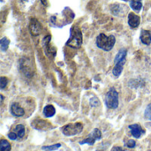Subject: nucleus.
<instances>
[{"label": "nucleus", "mask_w": 151, "mask_h": 151, "mask_svg": "<svg viewBox=\"0 0 151 151\" xmlns=\"http://www.w3.org/2000/svg\"><path fill=\"white\" fill-rule=\"evenodd\" d=\"M96 46L99 49L104 50V51H110L115 45L116 38L114 35L107 36L104 34H100L96 38Z\"/></svg>", "instance_id": "nucleus-1"}, {"label": "nucleus", "mask_w": 151, "mask_h": 151, "mask_svg": "<svg viewBox=\"0 0 151 151\" xmlns=\"http://www.w3.org/2000/svg\"><path fill=\"white\" fill-rule=\"evenodd\" d=\"M83 130V125L80 122L67 124L61 128L63 134L65 136H74L81 134Z\"/></svg>", "instance_id": "nucleus-3"}, {"label": "nucleus", "mask_w": 151, "mask_h": 151, "mask_svg": "<svg viewBox=\"0 0 151 151\" xmlns=\"http://www.w3.org/2000/svg\"><path fill=\"white\" fill-rule=\"evenodd\" d=\"M124 1H127V0H124Z\"/></svg>", "instance_id": "nucleus-31"}, {"label": "nucleus", "mask_w": 151, "mask_h": 151, "mask_svg": "<svg viewBox=\"0 0 151 151\" xmlns=\"http://www.w3.org/2000/svg\"><path fill=\"white\" fill-rule=\"evenodd\" d=\"M126 61H127V58L125 59H122L117 63H114L115 64V66L112 70V73L115 77H119L120 74L122 73V71H123V68H124V65L126 64Z\"/></svg>", "instance_id": "nucleus-12"}, {"label": "nucleus", "mask_w": 151, "mask_h": 151, "mask_svg": "<svg viewBox=\"0 0 151 151\" xmlns=\"http://www.w3.org/2000/svg\"><path fill=\"white\" fill-rule=\"evenodd\" d=\"M30 32L33 35H38L42 32V25L36 19H31L29 24Z\"/></svg>", "instance_id": "nucleus-9"}, {"label": "nucleus", "mask_w": 151, "mask_h": 151, "mask_svg": "<svg viewBox=\"0 0 151 151\" xmlns=\"http://www.w3.org/2000/svg\"><path fill=\"white\" fill-rule=\"evenodd\" d=\"M11 144L6 140H1L0 142V151H11Z\"/></svg>", "instance_id": "nucleus-20"}, {"label": "nucleus", "mask_w": 151, "mask_h": 151, "mask_svg": "<svg viewBox=\"0 0 151 151\" xmlns=\"http://www.w3.org/2000/svg\"><path fill=\"white\" fill-rule=\"evenodd\" d=\"M8 138L10 139V140H12V141H16V140H18V137H17V135L15 134V133L14 132H10L9 134H8Z\"/></svg>", "instance_id": "nucleus-26"}, {"label": "nucleus", "mask_w": 151, "mask_h": 151, "mask_svg": "<svg viewBox=\"0 0 151 151\" xmlns=\"http://www.w3.org/2000/svg\"><path fill=\"white\" fill-rule=\"evenodd\" d=\"M97 151H98V150H97Z\"/></svg>", "instance_id": "nucleus-32"}, {"label": "nucleus", "mask_w": 151, "mask_h": 151, "mask_svg": "<svg viewBox=\"0 0 151 151\" xmlns=\"http://www.w3.org/2000/svg\"><path fill=\"white\" fill-rule=\"evenodd\" d=\"M126 146L127 148H130V149H133L136 146V142L134 141V140H129L127 143H126Z\"/></svg>", "instance_id": "nucleus-25"}, {"label": "nucleus", "mask_w": 151, "mask_h": 151, "mask_svg": "<svg viewBox=\"0 0 151 151\" xmlns=\"http://www.w3.org/2000/svg\"><path fill=\"white\" fill-rule=\"evenodd\" d=\"M28 64V61L27 59H23L22 61L20 60V69L22 70L23 73L27 76V77H30L33 73V70H32V66H27L29 65Z\"/></svg>", "instance_id": "nucleus-13"}, {"label": "nucleus", "mask_w": 151, "mask_h": 151, "mask_svg": "<svg viewBox=\"0 0 151 151\" xmlns=\"http://www.w3.org/2000/svg\"><path fill=\"white\" fill-rule=\"evenodd\" d=\"M32 127L35 128V129H37V130H49V129H51L53 128L52 125L46 121V120H43V119H35L33 122H32Z\"/></svg>", "instance_id": "nucleus-6"}, {"label": "nucleus", "mask_w": 151, "mask_h": 151, "mask_svg": "<svg viewBox=\"0 0 151 151\" xmlns=\"http://www.w3.org/2000/svg\"><path fill=\"white\" fill-rule=\"evenodd\" d=\"M12 132H14L15 133V134L17 135V137H18V140H20V139H22L23 137H24V135H25V127H24V126L23 125H17L15 127H14V129H13V131Z\"/></svg>", "instance_id": "nucleus-16"}, {"label": "nucleus", "mask_w": 151, "mask_h": 151, "mask_svg": "<svg viewBox=\"0 0 151 151\" xmlns=\"http://www.w3.org/2000/svg\"><path fill=\"white\" fill-rule=\"evenodd\" d=\"M60 147H61V144H60V143H57V144L50 145V146H43V147L42 148V150L45 151H54L57 150L59 149Z\"/></svg>", "instance_id": "nucleus-21"}, {"label": "nucleus", "mask_w": 151, "mask_h": 151, "mask_svg": "<svg viewBox=\"0 0 151 151\" xmlns=\"http://www.w3.org/2000/svg\"><path fill=\"white\" fill-rule=\"evenodd\" d=\"M101 138H102V133H101V131H100L98 128H95V129L93 130V132L89 134V136H88L87 139L81 141V142H80V144H81V145H82V144L93 145L96 140H100Z\"/></svg>", "instance_id": "nucleus-5"}, {"label": "nucleus", "mask_w": 151, "mask_h": 151, "mask_svg": "<svg viewBox=\"0 0 151 151\" xmlns=\"http://www.w3.org/2000/svg\"><path fill=\"white\" fill-rule=\"evenodd\" d=\"M19 1H21V2H26V1H27V0H19Z\"/></svg>", "instance_id": "nucleus-30"}, {"label": "nucleus", "mask_w": 151, "mask_h": 151, "mask_svg": "<svg viewBox=\"0 0 151 151\" xmlns=\"http://www.w3.org/2000/svg\"><path fill=\"white\" fill-rule=\"evenodd\" d=\"M141 19L138 15L134 14V12H130L128 14V25L132 28H136L140 25Z\"/></svg>", "instance_id": "nucleus-11"}, {"label": "nucleus", "mask_w": 151, "mask_h": 151, "mask_svg": "<svg viewBox=\"0 0 151 151\" xmlns=\"http://www.w3.org/2000/svg\"><path fill=\"white\" fill-rule=\"evenodd\" d=\"M128 128H129V130H130L131 134H132L134 138H136V139L141 138V137L145 134L144 129H143L140 125H138V124L130 125V126L128 127Z\"/></svg>", "instance_id": "nucleus-8"}, {"label": "nucleus", "mask_w": 151, "mask_h": 151, "mask_svg": "<svg viewBox=\"0 0 151 151\" xmlns=\"http://www.w3.org/2000/svg\"><path fill=\"white\" fill-rule=\"evenodd\" d=\"M130 6L131 8L135 11V12H140L141 9L142 8V0H131L130 2Z\"/></svg>", "instance_id": "nucleus-17"}, {"label": "nucleus", "mask_w": 151, "mask_h": 151, "mask_svg": "<svg viewBox=\"0 0 151 151\" xmlns=\"http://www.w3.org/2000/svg\"><path fill=\"white\" fill-rule=\"evenodd\" d=\"M7 83H8L7 78L2 76V77L0 78V88H1V89H4L5 87L7 86Z\"/></svg>", "instance_id": "nucleus-23"}, {"label": "nucleus", "mask_w": 151, "mask_h": 151, "mask_svg": "<svg viewBox=\"0 0 151 151\" xmlns=\"http://www.w3.org/2000/svg\"><path fill=\"white\" fill-rule=\"evenodd\" d=\"M105 105L108 109H117L119 106V93L114 88H110L105 96Z\"/></svg>", "instance_id": "nucleus-4"}, {"label": "nucleus", "mask_w": 151, "mask_h": 151, "mask_svg": "<svg viewBox=\"0 0 151 151\" xmlns=\"http://www.w3.org/2000/svg\"><path fill=\"white\" fill-rule=\"evenodd\" d=\"M111 151H125L122 148H120V147H118V146H116V147H113L112 148V150Z\"/></svg>", "instance_id": "nucleus-27"}, {"label": "nucleus", "mask_w": 151, "mask_h": 151, "mask_svg": "<svg viewBox=\"0 0 151 151\" xmlns=\"http://www.w3.org/2000/svg\"><path fill=\"white\" fill-rule=\"evenodd\" d=\"M128 12V7L122 4H115L111 6V12L116 16H124Z\"/></svg>", "instance_id": "nucleus-7"}, {"label": "nucleus", "mask_w": 151, "mask_h": 151, "mask_svg": "<svg viewBox=\"0 0 151 151\" xmlns=\"http://www.w3.org/2000/svg\"><path fill=\"white\" fill-rule=\"evenodd\" d=\"M100 104V103H99V101H98V99L95 96L94 98H92V99H90V105L91 106H93V107H96V106H98Z\"/></svg>", "instance_id": "nucleus-24"}, {"label": "nucleus", "mask_w": 151, "mask_h": 151, "mask_svg": "<svg viewBox=\"0 0 151 151\" xmlns=\"http://www.w3.org/2000/svg\"><path fill=\"white\" fill-rule=\"evenodd\" d=\"M82 44V33L77 26H73L70 30V38L66 42V45L78 49Z\"/></svg>", "instance_id": "nucleus-2"}, {"label": "nucleus", "mask_w": 151, "mask_h": 151, "mask_svg": "<svg viewBox=\"0 0 151 151\" xmlns=\"http://www.w3.org/2000/svg\"><path fill=\"white\" fill-rule=\"evenodd\" d=\"M10 44V41L7 37H3L0 40V49L2 51H6Z\"/></svg>", "instance_id": "nucleus-19"}, {"label": "nucleus", "mask_w": 151, "mask_h": 151, "mask_svg": "<svg viewBox=\"0 0 151 151\" xmlns=\"http://www.w3.org/2000/svg\"><path fill=\"white\" fill-rule=\"evenodd\" d=\"M11 113L15 117H22L25 114V110L18 104V103H12L11 105Z\"/></svg>", "instance_id": "nucleus-10"}, {"label": "nucleus", "mask_w": 151, "mask_h": 151, "mask_svg": "<svg viewBox=\"0 0 151 151\" xmlns=\"http://www.w3.org/2000/svg\"><path fill=\"white\" fill-rule=\"evenodd\" d=\"M127 51L126 49L120 50L118 52V54L116 55V57H115L114 63H117V62H119V61H120V60H122V59L127 58Z\"/></svg>", "instance_id": "nucleus-18"}, {"label": "nucleus", "mask_w": 151, "mask_h": 151, "mask_svg": "<svg viewBox=\"0 0 151 151\" xmlns=\"http://www.w3.org/2000/svg\"><path fill=\"white\" fill-rule=\"evenodd\" d=\"M144 116H145V118L147 119H149V120L151 121V104H150L147 106V108H146V110L144 111Z\"/></svg>", "instance_id": "nucleus-22"}, {"label": "nucleus", "mask_w": 151, "mask_h": 151, "mask_svg": "<svg viewBox=\"0 0 151 151\" xmlns=\"http://www.w3.org/2000/svg\"><path fill=\"white\" fill-rule=\"evenodd\" d=\"M41 2H42V4L43 5H45V6L48 5V1H47V0H41Z\"/></svg>", "instance_id": "nucleus-28"}, {"label": "nucleus", "mask_w": 151, "mask_h": 151, "mask_svg": "<svg viewBox=\"0 0 151 151\" xmlns=\"http://www.w3.org/2000/svg\"><path fill=\"white\" fill-rule=\"evenodd\" d=\"M55 113H56V110L54 106L51 104L46 105L43 109V115L46 118H51L55 115Z\"/></svg>", "instance_id": "nucleus-15"}, {"label": "nucleus", "mask_w": 151, "mask_h": 151, "mask_svg": "<svg viewBox=\"0 0 151 151\" xmlns=\"http://www.w3.org/2000/svg\"><path fill=\"white\" fill-rule=\"evenodd\" d=\"M141 41L145 45H150L151 43V33L149 30L142 29L141 32Z\"/></svg>", "instance_id": "nucleus-14"}, {"label": "nucleus", "mask_w": 151, "mask_h": 151, "mask_svg": "<svg viewBox=\"0 0 151 151\" xmlns=\"http://www.w3.org/2000/svg\"><path fill=\"white\" fill-rule=\"evenodd\" d=\"M0 97H1V104H2V103H3V101H4V96L1 95V96H0Z\"/></svg>", "instance_id": "nucleus-29"}]
</instances>
